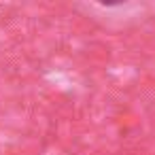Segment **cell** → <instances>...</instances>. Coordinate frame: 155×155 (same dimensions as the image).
<instances>
[]
</instances>
